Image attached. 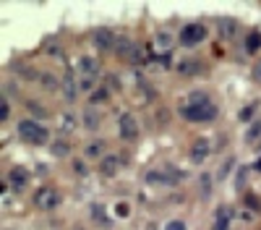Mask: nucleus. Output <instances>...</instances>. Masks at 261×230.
I'll list each match as a JSON object with an SVG mask.
<instances>
[{
	"mask_svg": "<svg viewBox=\"0 0 261 230\" xmlns=\"http://www.w3.org/2000/svg\"><path fill=\"white\" fill-rule=\"evenodd\" d=\"M238 29H240V24H238L232 16H222L219 21H217V34L222 37V40H230V37H235Z\"/></svg>",
	"mask_w": 261,
	"mask_h": 230,
	"instance_id": "8",
	"label": "nucleus"
},
{
	"mask_svg": "<svg viewBox=\"0 0 261 230\" xmlns=\"http://www.w3.org/2000/svg\"><path fill=\"white\" fill-rule=\"evenodd\" d=\"M259 47H261V32H251V34H248V40H246V52H248V55H254Z\"/></svg>",
	"mask_w": 261,
	"mask_h": 230,
	"instance_id": "17",
	"label": "nucleus"
},
{
	"mask_svg": "<svg viewBox=\"0 0 261 230\" xmlns=\"http://www.w3.org/2000/svg\"><path fill=\"white\" fill-rule=\"evenodd\" d=\"M110 99V89L107 87H99L91 92V105H102V102H107Z\"/></svg>",
	"mask_w": 261,
	"mask_h": 230,
	"instance_id": "19",
	"label": "nucleus"
},
{
	"mask_svg": "<svg viewBox=\"0 0 261 230\" xmlns=\"http://www.w3.org/2000/svg\"><path fill=\"white\" fill-rule=\"evenodd\" d=\"M79 73L84 81H94L97 73H99V63L94 58H89V55H84V58L79 60Z\"/></svg>",
	"mask_w": 261,
	"mask_h": 230,
	"instance_id": "7",
	"label": "nucleus"
},
{
	"mask_svg": "<svg viewBox=\"0 0 261 230\" xmlns=\"http://www.w3.org/2000/svg\"><path fill=\"white\" fill-rule=\"evenodd\" d=\"M165 230H185V223L183 220H170V223L165 225Z\"/></svg>",
	"mask_w": 261,
	"mask_h": 230,
	"instance_id": "29",
	"label": "nucleus"
},
{
	"mask_svg": "<svg viewBox=\"0 0 261 230\" xmlns=\"http://www.w3.org/2000/svg\"><path fill=\"white\" fill-rule=\"evenodd\" d=\"M18 136H21L24 141H29V144H34V146H40V144H44V141L50 139V131H47V128H44L42 123L32 121V118H26V121L18 123Z\"/></svg>",
	"mask_w": 261,
	"mask_h": 230,
	"instance_id": "2",
	"label": "nucleus"
},
{
	"mask_svg": "<svg viewBox=\"0 0 261 230\" xmlns=\"http://www.w3.org/2000/svg\"><path fill=\"white\" fill-rule=\"evenodd\" d=\"M115 32L113 29H107V26H99V29L91 32V45L99 50V52H110V50H115Z\"/></svg>",
	"mask_w": 261,
	"mask_h": 230,
	"instance_id": "4",
	"label": "nucleus"
},
{
	"mask_svg": "<svg viewBox=\"0 0 261 230\" xmlns=\"http://www.w3.org/2000/svg\"><path fill=\"white\" fill-rule=\"evenodd\" d=\"M84 128H87V131H97L99 128V123H102V118H99V113L94 110V105H89L87 110H84Z\"/></svg>",
	"mask_w": 261,
	"mask_h": 230,
	"instance_id": "13",
	"label": "nucleus"
},
{
	"mask_svg": "<svg viewBox=\"0 0 261 230\" xmlns=\"http://www.w3.org/2000/svg\"><path fill=\"white\" fill-rule=\"evenodd\" d=\"M230 217H232L230 207H219V209H217V215H214V225H212V230H230Z\"/></svg>",
	"mask_w": 261,
	"mask_h": 230,
	"instance_id": "14",
	"label": "nucleus"
},
{
	"mask_svg": "<svg viewBox=\"0 0 261 230\" xmlns=\"http://www.w3.org/2000/svg\"><path fill=\"white\" fill-rule=\"evenodd\" d=\"M254 79H259V81H261V60L254 66Z\"/></svg>",
	"mask_w": 261,
	"mask_h": 230,
	"instance_id": "34",
	"label": "nucleus"
},
{
	"mask_svg": "<svg viewBox=\"0 0 261 230\" xmlns=\"http://www.w3.org/2000/svg\"><path fill=\"white\" fill-rule=\"evenodd\" d=\"M246 204H248L251 209H261V201H259L256 196H246Z\"/></svg>",
	"mask_w": 261,
	"mask_h": 230,
	"instance_id": "32",
	"label": "nucleus"
},
{
	"mask_svg": "<svg viewBox=\"0 0 261 230\" xmlns=\"http://www.w3.org/2000/svg\"><path fill=\"white\" fill-rule=\"evenodd\" d=\"M209 149H212L209 139H207V136H199V139L191 144V160L193 162H204V160L209 157Z\"/></svg>",
	"mask_w": 261,
	"mask_h": 230,
	"instance_id": "9",
	"label": "nucleus"
},
{
	"mask_svg": "<svg viewBox=\"0 0 261 230\" xmlns=\"http://www.w3.org/2000/svg\"><path fill=\"white\" fill-rule=\"evenodd\" d=\"M146 183H149V186H162V183H167L165 170H149L146 173Z\"/></svg>",
	"mask_w": 261,
	"mask_h": 230,
	"instance_id": "18",
	"label": "nucleus"
},
{
	"mask_svg": "<svg viewBox=\"0 0 261 230\" xmlns=\"http://www.w3.org/2000/svg\"><path fill=\"white\" fill-rule=\"evenodd\" d=\"M259 149H261V141H259Z\"/></svg>",
	"mask_w": 261,
	"mask_h": 230,
	"instance_id": "36",
	"label": "nucleus"
},
{
	"mask_svg": "<svg viewBox=\"0 0 261 230\" xmlns=\"http://www.w3.org/2000/svg\"><path fill=\"white\" fill-rule=\"evenodd\" d=\"M254 170H259V173H261V160H256V162H254Z\"/></svg>",
	"mask_w": 261,
	"mask_h": 230,
	"instance_id": "35",
	"label": "nucleus"
},
{
	"mask_svg": "<svg viewBox=\"0 0 261 230\" xmlns=\"http://www.w3.org/2000/svg\"><path fill=\"white\" fill-rule=\"evenodd\" d=\"M8 113H11V107H8V99L3 97V102H0V121H8Z\"/></svg>",
	"mask_w": 261,
	"mask_h": 230,
	"instance_id": "30",
	"label": "nucleus"
},
{
	"mask_svg": "<svg viewBox=\"0 0 261 230\" xmlns=\"http://www.w3.org/2000/svg\"><path fill=\"white\" fill-rule=\"evenodd\" d=\"M204 66H201V63L199 60H183V63H178V73H180V76H199V71H201Z\"/></svg>",
	"mask_w": 261,
	"mask_h": 230,
	"instance_id": "15",
	"label": "nucleus"
},
{
	"mask_svg": "<svg viewBox=\"0 0 261 230\" xmlns=\"http://www.w3.org/2000/svg\"><path fill=\"white\" fill-rule=\"evenodd\" d=\"M60 89H63V97L68 99V102H73V99H76V94H79V84H76V76H73V71H68V73L63 76Z\"/></svg>",
	"mask_w": 261,
	"mask_h": 230,
	"instance_id": "11",
	"label": "nucleus"
},
{
	"mask_svg": "<svg viewBox=\"0 0 261 230\" xmlns=\"http://www.w3.org/2000/svg\"><path fill=\"white\" fill-rule=\"evenodd\" d=\"M118 170H120V162H118L115 154H105V157L99 160V173H102L105 178H115Z\"/></svg>",
	"mask_w": 261,
	"mask_h": 230,
	"instance_id": "12",
	"label": "nucleus"
},
{
	"mask_svg": "<svg viewBox=\"0 0 261 230\" xmlns=\"http://www.w3.org/2000/svg\"><path fill=\"white\" fill-rule=\"evenodd\" d=\"M199 183H201V196L209 199V194H212V176H209V173H204V176L199 178Z\"/></svg>",
	"mask_w": 261,
	"mask_h": 230,
	"instance_id": "21",
	"label": "nucleus"
},
{
	"mask_svg": "<svg viewBox=\"0 0 261 230\" xmlns=\"http://www.w3.org/2000/svg\"><path fill=\"white\" fill-rule=\"evenodd\" d=\"M8 181H11V186L16 188V191H24L26 188V183H29V170L26 168H11L8 170Z\"/></svg>",
	"mask_w": 261,
	"mask_h": 230,
	"instance_id": "10",
	"label": "nucleus"
},
{
	"mask_svg": "<svg viewBox=\"0 0 261 230\" xmlns=\"http://www.w3.org/2000/svg\"><path fill=\"white\" fill-rule=\"evenodd\" d=\"M256 113V105H248V107H243V110H240V121H251V115H254Z\"/></svg>",
	"mask_w": 261,
	"mask_h": 230,
	"instance_id": "27",
	"label": "nucleus"
},
{
	"mask_svg": "<svg viewBox=\"0 0 261 230\" xmlns=\"http://www.w3.org/2000/svg\"><path fill=\"white\" fill-rule=\"evenodd\" d=\"M207 40V29H204V24H185L180 34H178V42L183 47H196L199 42Z\"/></svg>",
	"mask_w": 261,
	"mask_h": 230,
	"instance_id": "3",
	"label": "nucleus"
},
{
	"mask_svg": "<svg viewBox=\"0 0 261 230\" xmlns=\"http://www.w3.org/2000/svg\"><path fill=\"white\" fill-rule=\"evenodd\" d=\"M230 168H232V157H230V160H225V165H222V170L217 173V178L222 181V178H225V176H227V170H230Z\"/></svg>",
	"mask_w": 261,
	"mask_h": 230,
	"instance_id": "31",
	"label": "nucleus"
},
{
	"mask_svg": "<svg viewBox=\"0 0 261 230\" xmlns=\"http://www.w3.org/2000/svg\"><path fill=\"white\" fill-rule=\"evenodd\" d=\"M99 154H102V141H94L87 146V157H99Z\"/></svg>",
	"mask_w": 261,
	"mask_h": 230,
	"instance_id": "25",
	"label": "nucleus"
},
{
	"mask_svg": "<svg viewBox=\"0 0 261 230\" xmlns=\"http://www.w3.org/2000/svg\"><path fill=\"white\" fill-rule=\"evenodd\" d=\"M63 121H60V126H63V131H71L73 126H76V115H71V113H63L60 115Z\"/></svg>",
	"mask_w": 261,
	"mask_h": 230,
	"instance_id": "24",
	"label": "nucleus"
},
{
	"mask_svg": "<svg viewBox=\"0 0 261 230\" xmlns=\"http://www.w3.org/2000/svg\"><path fill=\"white\" fill-rule=\"evenodd\" d=\"M42 87L44 89H55V87H58V81L52 79V73H42Z\"/></svg>",
	"mask_w": 261,
	"mask_h": 230,
	"instance_id": "26",
	"label": "nucleus"
},
{
	"mask_svg": "<svg viewBox=\"0 0 261 230\" xmlns=\"http://www.w3.org/2000/svg\"><path fill=\"white\" fill-rule=\"evenodd\" d=\"M34 204L40 209H55V207H58V194H55L50 186H42L34 194Z\"/></svg>",
	"mask_w": 261,
	"mask_h": 230,
	"instance_id": "6",
	"label": "nucleus"
},
{
	"mask_svg": "<svg viewBox=\"0 0 261 230\" xmlns=\"http://www.w3.org/2000/svg\"><path fill=\"white\" fill-rule=\"evenodd\" d=\"M154 42H157V47H170V45H173V34L170 32H160Z\"/></svg>",
	"mask_w": 261,
	"mask_h": 230,
	"instance_id": "23",
	"label": "nucleus"
},
{
	"mask_svg": "<svg viewBox=\"0 0 261 230\" xmlns=\"http://www.w3.org/2000/svg\"><path fill=\"white\" fill-rule=\"evenodd\" d=\"M256 136H261V121H256V123L246 131V141H248V144H254V141H256Z\"/></svg>",
	"mask_w": 261,
	"mask_h": 230,
	"instance_id": "22",
	"label": "nucleus"
},
{
	"mask_svg": "<svg viewBox=\"0 0 261 230\" xmlns=\"http://www.w3.org/2000/svg\"><path fill=\"white\" fill-rule=\"evenodd\" d=\"M118 131H120V139H123V141H136L138 139V123H136V118L130 115V113H123V115H120V121H118Z\"/></svg>",
	"mask_w": 261,
	"mask_h": 230,
	"instance_id": "5",
	"label": "nucleus"
},
{
	"mask_svg": "<svg viewBox=\"0 0 261 230\" xmlns=\"http://www.w3.org/2000/svg\"><path fill=\"white\" fill-rule=\"evenodd\" d=\"M212 99H209V94L207 92H191L188 94V105H209Z\"/></svg>",
	"mask_w": 261,
	"mask_h": 230,
	"instance_id": "20",
	"label": "nucleus"
},
{
	"mask_svg": "<svg viewBox=\"0 0 261 230\" xmlns=\"http://www.w3.org/2000/svg\"><path fill=\"white\" fill-rule=\"evenodd\" d=\"M243 186H246V170H243V168H240V170L235 173V188L240 191V188H243Z\"/></svg>",
	"mask_w": 261,
	"mask_h": 230,
	"instance_id": "28",
	"label": "nucleus"
},
{
	"mask_svg": "<svg viewBox=\"0 0 261 230\" xmlns=\"http://www.w3.org/2000/svg\"><path fill=\"white\" fill-rule=\"evenodd\" d=\"M115 212H118L120 217H126V215H128V207H126V204H118V207H115Z\"/></svg>",
	"mask_w": 261,
	"mask_h": 230,
	"instance_id": "33",
	"label": "nucleus"
},
{
	"mask_svg": "<svg viewBox=\"0 0 261 230\" xmlns=\"http://www.w3.org/2000/svg\"><path fill=\"white\" fill-rule=\"evenodd\" d=\"M68 152H71V146H68L65 139H58V141L50 144V154H52V157H68Z\"/></svg>",
	"mask_w": 261,
	"mask_h": 230,
	"instance_id": "16",
	"label": "nucleus"
},
{
	"mask_svg": "<svg viewBox=\"0 0 261 230\" xmlns=\"http://www.w3.org/2000/svg\"><path fill=\"white\" fill-rule=\"evenodd\" d=\"M180 115L188 123H212L214 118L219 115V107L214 102H209V105H183Z\"/></svg>",
	"mask_w": 261,
	"mask_h": 230,
	"instance_id": "1",
	"label": "nucleus"
}]
</instances>
